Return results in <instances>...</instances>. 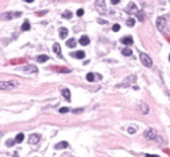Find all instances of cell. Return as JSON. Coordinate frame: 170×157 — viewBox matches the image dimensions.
Instances as JSON below:
<instances>
[{
    "label": "cell",
    "mask_w": 170,
    "mask_h": 157,
    "mask_svg": "<svg viewBox=\"0 0 170 157\" xmlns=\"http://www.w3.org/2000/svg\"><path fill=\"white\" fill-rule=\"evenodd\" d=\"M140 60H141V63L144 64L146 68H150V67L153 65V60L150 59V56L147 53H144V52H142V53L140 55Z\"/></svg>",
    "instance_id": "obj_3"
},
{
    "label": "cell",
    "mask_w": 170,
    "mask_h": 157,
    "mask_svg": "<svg viewBox=\"0 0 170 157\" xmlns=\"http://www.w3.org/2000/svg\"><path fill=\"white\" fill-rule=\"evenodd\" d=\"M15 143H16V140H8V141L6 143V145H7V146H12Z\"/></svg>",
    "instance_id": "obj_29"
},
{
    "label": "cell",
    "mask_w": 170,
    "mask_h": 157,
    "mask_svg": "<svg viewBox=\"0 0 170 157\" xmlns=\"http://www.w3.org/2000/svg\"><path fill=\"white\" fill-rule=\"evenodd\" d=\"M21 71H23L24 73H37L39 69H37V67H36L35 64H28V65L23 67Z\"/></svg>",
    "instance_id": "obj_7"
},
{
    "label": "cell",
    "mask_w": 170,
    "mask_h": 157,
    "mask_svg": "<svg viewBox=\"0 0 170 157\" xmlns=\"http://www.w3.org/2000/svg\"><path fill=\"white\" fill-rule=\"evenodd\" d=\"M72 16H73V13H72L70 11H65V12L63 13V17H64V19H70Z\"/></svg>",
    "instance_id": "obj_26"
},
{
    "label": "cell",
    "mask_w": 170,
    "mask_h": 157,
    "mask_svg": "<svg viewBox=\"0 0 170 157\" xmlns=\"http://www.w3.org/2000/svg\"><path fill=\"white\" fill-rule=\"evenodd\" d=\"M137 17H138V20L144 23L146 20V15L144 13V11H137Z\"/></svg>",
    "instance_id": "obj_17"
},
{
    "label": "cell",
    "mask_w": 170,
    "mask_h": 157,
    "mask_svg": "<svg viewBox=\"0 0 170 157\" xmlns=\"http://www.w3.org/2000/svg\"><path fill=\"white\" fill-rule=\"evenodd\" d=\"M78 41H80V44H81V45H88V44L90 43L89 37H88V36H85V35H84V36H81V37H80V40H78Z\"/></svg>",
    "instance_id": "obj_15"
},
{
    "label": "cell",
    "mask_w": 170,
    "mask_h": 157,
    "mask_svg": "<svg viewBox=\"0 0 170 157\" xmlns=\"http://www.w3.org/2000/svg\"><path fill=\"white\" fill-rule=\"evenodd\" d=\"M121 43L124 44V45H132V44H133V37H130V36L122 37V39H121Z\"/></svg>",
    "instance_id": "obj_12"
},
{
    "label": "cell",
    "mask_w": 170,
    "mask_h": 157,
    "mask_svg": "<svg viewBox=\"0 0 170 157\" xmlns=\"http://www.w3.org/2000/svg\"><path fill=\"white\" fill-rule=\"evenodd\" d=\"M132 53H133V52H132V49H130V48H124V49H122V55H124V56H130Z\"/></svg>",
    "instance_id": "obj_24"
},
{
    "label": "cell",
    "mask_w": 170,
    "mask_h": 157,
    "mask_svg": "<svg viewBox=\"0 0 170 157\" xmlns=\"http://www.w3.org/2000/svg\"><path fill=\"white\" fill-rule=\"evenodd\" d=\"M128 132H129L130 134H133V133L137 132V129H135V126H129V128H128Z\"/></svg>",
    "instance_id": "obj_28"
},
{
    "label": "cell",
    "mask_w": 170,
    "mask_h": 157,
    "mask_svg": "<svg viewBox=\"0 0 170 157\" xmlns=\"http://www.w3.org/2000/svg\"><path fill=\"white\" fill-rule=\"evenodd\" d=\"M76 13H77V16H82V15H84V9L82 8H80V9H77V12H76Z\"/></svg>",
    "instance_id": "obj_30"
},
{
    "label": "cell",
    "mask_w": 170,
    "mask_h": 157,
    "mask_svg": "<svg viewBox=\"0 0 170 157\" xmlns=\"http://www.w3.org/2000/svg\"><path fill=\"white\" fill-rule=\"evenodd\" d=\"M97 21H98V23H100V24H106V21H105L104 19H98Z\"/></svg>",
    "instance_id": "obj_33"
},
{
    "label": "cell",
    "mask_w": 170,
    "mask_h": 157,
    "mask_svg": "<svg viewBox=\"0 0 170 157\" xmlns=\"http://www.w3.org/2000/svg\"><path fill=\"white\" fill-rule=\"evenodd\" d=\"M29 29H31V24H29L28 20H25L24 24L21 25V31H29Z\"/></svg>",
    "instance_id": "obj_21"
},
{
    "label": "cell",
    "mask_w": 170,
    "mask_h": 157,
    "mask_svg": "<svg viewBox=\"0 0 170 157\" xmlns=\"http://www.w3.org/2000/svg\"><path fill=\"white\" fill-rule=\"evenodd\" d=\"M59 32H60L59 35H60L61 39H65V37L68 36V29H66V28H60V31H59Z\"/></svg>",
    "instance_id": "obj_20"
},
{
    "label": "cell",
    "mask_w": 170,
    "mask_h": 157,
    "mask_svg": "<svg viewBox=\"0 0 170 157\" xmlns=\"http://www.w3.org/2000/svg\"><path fill=\"white\" fill-rule=\"evenodd\" d=\"M13 17H15V13H12V12H6V13L0 15V19H1V20H11Z\"/></svg>",
    "instance_id": "obj_11"
},
{
    "label": "cell",
    "mask_w": 170,
    "mask_h": 157,
    "mask_svg": "<svg viewBox=\"0 0 170 157\" xmlns=\"http://www.w3.org/2000/svg\"><path fill=\"white\" fill-rule=\"evenodd\" d=\"M36 60H37L39 63H45V61H48V56H47V55H40V56L36 57Z\"/></svg>",
    "instance_id": "obj_19"
},
{
    "label": "cell",
    "mask_w": 170,
    "mask_h": 157,
    "mask_svg": "<svg viewBox=\"0 0 170 157\" xmlns=\"http://www.w3.org/2000/svg\"><path fill=\"white\" fill-rule=\"evenodd\" d=\"M19 85L18 81H1L0 83V91H8V89H15Z\"/></svg>",
    "instance_id": "obj_2"
},
{
    "label": "cell",
    "mask_w": 170,
    "mask_h": 157,
    "mask_svg": "<svg viewBox=\"0 0 170 157\" xmlns=\"http://www.w3.org/2000/svg\"><path fill=\"white\" fill-rule=\"evenodd\" d=\"M87 80L89 81V83H92V81H94V73H92V72H89V73L87 75Z\"/></svg>",
    "instance_id": "obj_25"
},
{
    "label": "cell",
    "mask_w": 170,
    "mask_h": 157,
    "mask_svg": "<svg viewBox=\"0 0 170 157\" xmlns=\"http://www.w3.org/2000/svg\"><path fill=\"white\" fill-rule=\"evenodd\" d=\"M21 15V12H16V13H15V17H19Z\"/></svg>",
    "instance_id": "obj_36"
},
{
    "label": "cell",
    "mask_w": 170,
    "mask_h": 157,
    "mask_svg": "<svg viewBox=\"0 0 170 157\" xmlns=\"http://www.w3.org/2000/svg\"><path fill=\"white\" fill-rule=\"evenodd\" d=\"M135 80H137V76H135V75H130V76H128L125 80H122L117 87H118V88H125V87L133 85V84L135 83Z\"/></svg>",
    "instance_id": "obj_1"
},
{
    "label": "cell",
    "mask_w": 170,
    "mask_h": 157,
    "mask_svg": "<svg viewBox=\"0 0 170 157\" xmlns=\"http://www.w3.org/2000/svg\"><path fill=\"white\" fill-rule=\"evenodd\" d=\"M27 3H33V0H25Z\"/></svg>",
    "instance_id": "obj_37"
},
{
    "label": "cell",
    "mask_w": 170,
    "mask_h": 157,
    "mask_svg": "<svg viewBox=\"0 0 170 157\" xmlns=\"http://www.w3.org/2000/svg\"><path fill=\"white\" fill-rule=\"evenodd\" d=\"M113 31L114 32L120 31V24H114V25H113Z\"/></svg>",
    "instance_id": "obj_31"
},
{
    "label": "cell",
    "mask_w": 170,
    "mask_h": 157,
    "mask_svg": "<svg viewBox=\"0 0 170 157\" xmlns=\"http://www.w3.org/2000/svg\"><path fill=\"white\" fill-rule=\"evenodd\" d=\"M66 112H69L68 108H60V113H66Z\"/></svg>",
    "instance_id": "obj_32"
},
{
    "label": "cell",
    "mask_w": 170,
    "mask_h": 157,
    "mask_svg": "<svg viewBox=\"0 0 170 157\" xmlns=\"http://www.w3.org/2000/svg\"><path fill=\"white\" fill-rule=\"evenodd\" d=\"M15 140H16V143H23V140H24V134H23V133H19L18 136L15 137Z\"/></svg>",
    "instance_id": "obj_23"
},
{
    "label": "cell",
    "mask_w": 170,
    "mask_h": 157,
    "mask_svg": "<svg viewBox=\"0 0 170 157\" xmlns=\"http://www.w3.org/2000/svg\"><path fill=\"white\" fill-rule=\"evenodd\" d=\"M125 11H126L128 13H137V11H138V9H137V6H135L134 3H129V6L126 7V9H125Z\"/></svg>",
    "instance_id": "obj_10"
},
{
    "label": "cell",
    "mask_w": 170,
    "mask_h": 157,
    "mask_svg": "<svg viewBox=\"0 0 170 157\" xmlns=\"http://www.w3.org/2000/svg\"><path fill=\"white\" fill-rule=\"evenodd\" d=\"M61 93H63V96L65 97L66 101H70V91L68 88H64L63 91H61Z\"/></svg>",
    "instance_id": "obj_14"
},
{
    "label": "cell",
    "mask_w": 170,
    "mask_h": 157,
    "mask_svg": "<svg viewBox=\"0 0 170 157\" xmlns=\"http://www.w3.org/2000/svg\"><path fill=\"white\" fill-rule=\"evenodd\" d=\"M134 24H135V20L133 19V17H129V19H128V21H126V25L128 27H133Z\"/></svg>",
    "instance_id": "obj_27"
},
{
    "label": "cell",
    "mask_w": 170,
    "mask_h": 157,
    "mask_svg": "<svg viewBox=\"0 0 170 157\" xmlns=\"http://www.w3.org/2000/svg\"><path fill=\"white\" fill-rule=\"evenodd\" d=\"M76 44H77V41H76L75 39H69V40L66 41V45L69 47V48H73V47H75Z\"/></svg>",
    "instance_id": "obj_22"
},
{
    "label": "cell",
    "mask_w": 170,
    "mask_h": 157,
    "mask_svg": "<svg viewBox=\"0 0 170 157\" xmlns=\"http://www.w3.org/2000/svg\"><path fill=\"white\" fill-rule=\"evenodd\" d=\"M156 25H157V28H158V31L165 32V29H166V20H165V17L159 16L156 21Z\"/></svg>",
    "instance_id": "obj_6"
},
{
    "label": "cell",
    "mask_w": 170,
    "mask_h": 157,
    "mask_svg": "<svg viewBox=\"0 0 170 157\" xmlns=\"http://www.w3.org/2000/svg\"><path fill=\"white\" fill-rule=\"evenodd\" d=\"M73 112H75V113H81V112H82V108H80V109H73Z\"/></svg>",
    "instance_id": "obj_34"
},
{
    "label": "cell",
    "mask_w": 170,
    "mask_h": 157,
    "mask_svg": "<svg viewBox=\"0 0 170 157\" xmlns=\"http://www.w3.org/2000/svg\"><path fill=\"white\" fill-rule=\"evenodd\" d=\"M40 138H41V136H40V134H37V133L31 134V136H29V144H31V145H33V144H37L39 141H40Z\"/></svg>",
    "instance_id": "obj_9"
},
{
    "label": "cell",
    "mask_w": 170,
    "mask_h": 157,
    "mask_svg": "<svg viewBox=\"0 0 170 157\" xmlns=\"http://www.w3.org/2000/svg\"><path fill=\"white\" fill-rule=\"evenodd\" d=\"M53 51H55V53H57L59 56L61 57V48H60V44H59V43L53 44Z\"/></svg>",
    "instance_id": "obj_18"
},
{
    "label": "cell",
    "mask_w": 170,
    "mask_h": 157,
    "mask_svg": "<svg viewBox=\"0 0 170 157\" xmlns=\"http://www.w3.org/2000/svg\"><path fill=\"white\" fill-rule=\"evenodd\" d=\"M68 148V143L66 141H60V143H57L55 145V149H57V151H61V149H65Z\"/></svg>",
    "instance_id": "obj_13"
},
{
    "label": "cell",
    "mask_w": 170,
    "mask_h": 157,
    "mask_svg": "<svg viewBox=\"0 0 170 157\" xmlns=\"http://www.w3.org/2000/svg\"><path fill=\"white\" fill-rule=\"evenodd\" d=\"M169 61H170V55H169Z\"/></svg>",
    "instance_id": "obj_38"
},
{
    "label": "cell",
    "mask_w": 170,
    "mask_h": 157,
    "mask_svg": "<svg viewBox=\"0 0 170 157\" xmlns=\"http://www.w3.org/2000/svg\"><path fill=\"white\" fill-rule=\"evenodd\" d=\"M72 56L75 57V59H84L85 57V52L84 51H77V52H75V53H72Z\"/></svg>",
    "instance_id": "obj_16"
},
{
    "label": "cell",
    "mask_w": 170,
    "mask_h": 157,
    "mask_svg": "<svg viewBox=\"0 0 170 157\" xmlns=\"http://www.w3.org/2000/svg\"><path fill=\"white\" fill-rule=\"evenodd\" d=\"M94 7H96V9H97V11L100 12L101 15H105V13L108 12L106 6H105V1H104V0H96Z\"/></svg>",
    "instance_id": "obj_5"
},
{
    "label": "cell",
    "mask_w": 170,
    "mask_h": 157,
    "mask_svg": "<svg viewBox=\"0 0 170 157\" xmlns=\"http://www.w3.org/2000/svg\"><path fill=\"white\" fill-rule=\"evenodd\" d=\"M110 3L112 4H118L120 3V0H110Z\"/></svg>",
    "instance_id": "obj_35"
},
{
    "label": "cell",
    "mask_w": 170,
    "mask_h": 157,
    "mask_svg": "<svg viewBox=\"0 0 170 157\" xmlns=\"http://www.w3.org/2000/svg\"><path fill=\"white\" fill-rule=\"evenodd\" d=\"M144 137L146 138L147 141H153V140H156L157 132L154 131V128H147L146 131L144 132Z\"/></svg>",
    "instance_id": "obj_4"
},
{
    "label": "cell",
    "mask_w": 170,
    "mask_h": 157,
    "mask_svg": "<svg viewBox=\"0 0 170 157\" xmlns=\"http://www.w3.org/2000/svg\"><path fill=\"white\" fill-rule=\"evenodd\" d=\"M138 111L141 112L142 114H147L149 111H150V108H149V105H147L146 103H140L138 104Z\"/></svg>",
    "instance_id": "obj_8"
}]
</instances>
